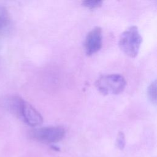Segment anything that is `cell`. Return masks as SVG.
<instances>
[{
	"label": "cell",
	"mask_w": 157,
	"mask_h": 157,
	"mask_svg": "<svg viewBox=\"0 0 157 157\" xmlns=\"http://www.w3.org/2000/svg\"><path fill=\"white\" fill-rule=\"evenodd\" d=\"M142 37L136 26H131L120 35L118 45L120 49L128 56L134 58L138 54Z\"/></svg>",
	"instance_id": "cell-2"
},
{
	"label": "cell",
	"mask_w": 157,
	"mask_h": 157,
	"mask_svg": "<svg viewBox=\"0 0 157 157\" xmlns=\"http://www.w3.org/2000/svg\"><path fill=\"white\" fill-rule=\"evenodd\" d=\"M10 23V17L7 10L0 5V32L6 29Z\"/></svg>",
	"instance_id": "cell-6"
},
{
	"label": "cell",
	"mask_w": 157,
	"mask_h": 157,
	"mask_svg": "<svg viewBox=\"0 0 157 157\" xmlns=\"http://www.w3.org/2000/svg\"><path fill=\"white\" fill-rule=\"evenodd\" d=\"M102 29L99 26L93 28L87 34L85 41V48L87 55H91L102 47Z\"/></svg>",
	"instance_id": "cell-5"
},
{
	"label": "cell",
	"mask_w": 157,
	"mask_h": 157,
	"mask_svg": "<svg viewBox=\"0 0 157 157\" xmlns=\"http://www.w3.org/2000/svg\"><path fill=\"white\" fill-rule=\"evenodd\" d=\"M65 134L66 131L64 128L59 126L34 128L29 132L32 139L45 144L59 142L64 138Z\"/></svg>",
	"instance_id": "cell-4"
},
{
	"label": "cell",
	"mask_w": 157,
	"mask_h": 157,
	"mask_svg": "<svg viewBox=\"0 0 157 157\" xmlns=\"http://www.w3.org/2000/svg\"><path fill=\"white\" fill-rule=\"evenodd\" d=\"M126 85L125 78L118 74L102 75L95 82L98 90L104 95L119 94L124 90Z\"/></svg>",
	"instance_id": "cell-3"
},
{
	"label": "cell",
	"mask_w": 157,
	"mask_h": 157,
	"mask_svg": "<svg viewBox=\"0 0 157 157\" xmlns=\"http://www.w3.org/2000/svg\"><path fill=\"white\" fill-rule=\"evenodd\" d=\"M9 103L12 112L26 124L36 127L42 123L43 118L40 113L23 98L13 96Z\"/></svg>",
	"instance_id": "cell-1"
},
{
	"label": "cell",
	"mask_w": 157,
	"mask_h": 157,
	"mask_svg": "<svg viewBox=\"0 0 157 157\" xmlns=\"http://www.w3.org/2000/svg\"><path fill=\"white\" fill-rule=\"evenodd\" d=\"M102 1L101 0H86L82 2V5L89 9H94L102 6Z\"/></svg>",
	"instance_id": "cell-8"
},
{
	"label": "cell",
	"mask_w": 157,
	"mask_h": 157,
	"mask_svg": "<svg viewBox=\"0 0 157 157\" xmlns=\"http://www.w3.org/2000/svg\"><path fill=\"white\" fill-rule=\"evenodd\" d=\"M126 141H125V136L123 132H119L117 134V140H116V144L118 148L120 150H123L125 146Z\"/></svg>",
	"instance_id": "cell-9"
},
{
	"label": "cell",
	"mask_w": 157,
	"mask_h": 157,
	"mask_svg": "<svg viewBox=\"0 0 157 157\" xmlns=\"http://www.w3.org/2000/svg\"><path fill=\"white\" fill-rule=\"evenodd\" d=\"M156 80H155L149 85L147 89V94L149 98V99L155 105H156Z\"/></svg>",
	"instance_id": "cell-7"
}]
</instances>
